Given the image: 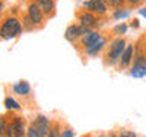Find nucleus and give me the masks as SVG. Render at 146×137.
<instances>
[{
  "mask_svg": "<svg viewBox=\"0 0 146 137\" xmlns=\"http://www.w3.org/2000/svg\"><path fill=\"white\" fill-rule=\"evenodd\" d=\"M21 34V25L17 17H6L0 27V35L3 40H12Z\"/></svg>",
  "mask_w": 146,
  "mask_h": 137,
  "instance_id": "f257e3e1",
  "label": "nucleus"
},
{
  "mask_svg": "<svg viewBox=\"0 0 146 137\" xmlns=\"http://www.w3.org/2000/svg\"><path fill=\"white\" fill-rule=\"evenodd\" d=\"M125 47H126V41L123 40L122 37L116 38L111 44L108 46V52H107V55H105L107 63H110V64L119 63V59H120V57H122V53H123V50H125Z\"/></svg>",
  "mask_w": 146,
  "mask_h": 137,
  "instance_id": "f03ea898",
  "label": "nucleus"
},
{
  "mask_svg": "<svg viewBox=\"0 0 146 137\" xmlns=\"http://www.w3.org/2000/svg\"><path fill=\"white\" fill-rule=\"evenodd\" d=\"M131 76H134V78L146 76V55L145 53L134 55V64L131 67Z\"/></svg>",
  "mask_w": 146,
  "mask_h": 137,
  "instance_id": "7ed1b4c3",
  "label": "nucleus"
},
{
  "mask_svg": "<svg viewBox=\"0 0 146 137\" xmlns=\"http://www.w3.org/2000/svg\"><path fill=\"white\" fill-rule=\"evenodd\" d=\"M25 134H27L26 126H25V120L20 116L12 117V120L9 122V126H8V136L9 137H21Z\"/></svg>",
  "mask_w": 146,
  "mask_h": 137,
  "instance_id": "20e7f679",
  "label": "nucleus"
},
{
  "mask_svg": "<svg viewBox=\"0 0 146 137\" xmlns=\"http://www.w3.org/2000/svg\"><path fill=\"white\" fill-rule=\"evenodd\" d=\"M84 9H88L98 15H105L108 12V3L107 0H88L84 3Z\"/></svg>",
  "mask_w": 146,
  "mask_h": 137,
  "instance_id": "39448f33",
  "label": "nucleus"
},
{
  "mask_svg": "<svg viewBox=\"0 0 146 137\" xmlns=\"http://www.w3.org/2000/svg\"><path fill=\"white\" fill-rule=\"evenodd\" d=\"M44 15H46V14L43 12V9L38 6V3H36V2H32L29 6H27V17L31 18L32 23H34L35 26L43 25Z\"/></svg>",
  "mask_w": 146,
  "mask_h": 137,
  "instance_id": "423d86ee",
  "label": "nucleus"
},
{
  "mask_svg": "<svg viewBox=\"0 0 146 137\" xmlns=\"http://www.w3.org/2000/svg\"><path fill=\"white\" fill-rule=\"evenodd\" d=\"M87 31H88V29H87L85 26H82L81 23H79V26H78V25H70L66 29V40L70 41V43H75V41L79 40Z\"/></svg>",
  "mask_w": 146,
  "mask_h": 137,
  "instance_id": "0eeeda50",
  "label": "nucleus"
},
{
  "mask_svg": "<svg viewBox=\"0 0 146 137\" xmlns=\"http://www.w3.org/2000/svg\"><path fill=\"white\" fill-rule=\"evenodd\" d=\"M32 125H34L36 130L40 131L41 136H49L50 134V120L46 116H36L34 119V122H32Z\"/></svg>",
  "mask_w": 146,
  "mask_h": 137,
  "instance_id": "6e6552de",
  "label": "nucleus"
},
{
  "mask_svg": "<svg viewBox=\"0 0 146 137\" xmlns=\"http://www.w3.org/2000/svg\"><path fill=\"white\" fill-rule=\"evenodd\" d=\"M134 59V44H126L125 50H123L120 59H119V67L126 68L131 64V61Z\"/></svg>",
  "mask_w": 146,
  "mask_h": 137,
  "instance_id": "1a4fd4ad",
  "label": "nucleus"
},
{
  "mask_svg": "<svg viewBox=\"0 0 146 137\" xmlns=\"http://www.w3.org/2000/svg\"><path fill=\"white\" fill-rule=\"evenodd\" d=\"M78 20L82 26H85L87 29H91L93 26L98 25V20H96L94 14L91 11H84V12H79L78 14Z\"/></svg>",
  "mask_w": 146,
  "mask_h": 137,
  "instance_id": "9d476101",
  "label": "nucleus"
},
{
  "mask_svg": "<svg viewBox=\"0 0 146 137\" xmlns=\"http://www.w3.org/2000/svg\"><path fill=\"white\" fill-rule=\"evenodd\" d=\"M102 38V34H99V32H94V31H87L84 35L81 37V46H84V47H88L90 44L96 43L98 40Z\"/></svg>",
  "mask_w": 146,
  "mask_h": 137,
  "instance_id": "9b49d317",
  "label": "nucleus"
},
{
  "mask_svg": "<svg viewBox=\"0 0 146 137\" xmlns=\"http://www.w3.org/2000/svg\"><path fill=\"white\" fill-rule=\"evenodd\" d=\"M105 44H107V40H105L104 37H102V38L98 40L96 43L90 44L88 47H85V53H87V55H98L100 50L105 47Z\"/></svg>",
  "mask_w": 146,
  "mask_h": 137,
  "instance_id": "f8f14e48",
  "label": "nucleus"
},
{
  "mask_svg": "<svg viewBox=\"0 0 146 137\" xmlns=\"http://www.w3.org/2000/svg\"><path fill=\"white\" fill-rule=\"evenodd\" d=\"M12 88L17 94H20V96H27L31 93V87L26 81H20V82H17V84H14Z\"/></svg>",
  "mask_w": 146,
  "mask_h": 137,
  "instance_id": "ddd939ff",
  "label": "nucleus"
},
{
  "mask_svg": "<svg viewBox=\"0 0 146 137\" xmlns=\"http://www.w3.org/2000/svg\"><path fill=\"white\" fill-rule=\"evenodd\" d=\"M38 3V6L43 9V12L46 15L53 12V8H55V0H35Z\"/></svg>",
  "mask_w": 146,
  "mask_h": 137,
  "instance_id": "4468645a",
  "label": "nucleus"
},
{
  "mask_svg": "<svg viewBox=\"0 0 146 137\" xmlns=\"http://www.w3.org/2000/svg\"><path fill=\"white\" fill-rule=\"evenodd\" d=\"M5 107H6L9 111H20V110H21L20 104H18L15 99H12L11 96H8V98L5 99Z\"/></svg>",
  "mask_w": 146,
  "mask_h": 137,
  "instance_id": "2eb2a0df",
  "label": "nucleus"
},
{
  "mask_svg": "<svg viewBox=\"0 0 146 137\" xmlns=\"http://www.w3.org/2000/svg\"><path fill=\"white\" fill-rule=\"evenodd\" d=\"M126 31H128V25H125V23H120V25L114 26L113 34L116 35V37H122L123 34H126Z\"/></svg>",
  "mask_w": 146,
  "mask_h": 137,
  "instance_id": "dca6fc26",
  "label": "nucleus"
},
{
  "mask_svg": "<svg viewBox=\"0 0 146 137\" xmlns=\"http://www.w3.org/2000/svg\"><path fill=\"white\" fill-rule=\"evenodd\" d=\"M128 14H129V11H128V9H125V8H119V9H114L113 18H116V20H120V18L128 17Z\"/></svg>",
  "mask_w": 146,
  "mask_h": 137,
  "instance_id": "f3484780",
  "label": "nucleus"
},
{
  "mask_svg": "<svg viewBox=\"0 0 146 137\" xmlns=\"http://www.w3.org/2000/svg\"><path fill=\"white\" fill-rule=\"evenodd\" d=\"M8 126L9 123H6V117L2 116L0 117V136H8Z\"/></svg>",
  "mask_w": 146,
  "mask_h": 137,
  "instance_id": "a211bd4d",
  "label": "nucleus"
},
{
  "mask_svg": "<svg viewBox=\"0 0 146 137\" xmlns=\"http://www.w3.org/2000/svg\"><path fill=\"white\" fill-rule=\"evenodd\" d=\"M108 6L113 8V9H119V8H123L125 6V0H107Z\"/></svg>",
  "mask_w": 146,
  "mask_h": 137,
  "instance_id": "6ab92c4d",
  "label": "nucleus"
},
{
  "mask_svg": "<svg viewBox=\"0 0 146 137\" xmlns=\"http://www.w3.org/2000/svg\"><path fill=\"white\" fill-rule=\"evenodd\" d=\"M50 137H59V136H62V131L59 130V125L58 123H55V125L50 128Z\"/></svg>",
  "mask_w": 146,
  "mask_h": 137,
  "instance_id": "aec40b11",
  "label": "nucleus"
},
{
  "mask_svg": "<svg viewBox=\"0 0 146 137\" xmlns=\"http://www.w3.org/2000/svg\"><path fill=\"white\" fill-rule=\"evenodd\" d=\"M26 136H29V137H41L40 131L36 130L34 125H31V126H29V130H27V134H26Z\"/></svg>",
  "mask_w": 146,
  "mask_h": 137,
  "instance_id": "412c9836",
  "label": "nucleus"
},
{
  "mask_svg": "<svg viewBox=\"0 0 146 137\" xmlns=\"http://www.w3.org/2000/svg\"><path fill=\"white\" fill-rule=\"evenodd\" d=\"M119 136H122V137H135L137 134L135 132H132V131H120V134Z\"/></svg>",
  "mask_w": 146,
  "mask_h": 137,
  "instance_id": "4be33fe9",
  "label": "nucleus"
},
{
  "mask_svg": "<svg viewBox=\"0 0 146 137\" xmlns=\"http://www.w3.org/2000/svg\"><path fill=\"white\" fill-rule=\"evenodd\" d=\"M62 136L64 137H72V136H75V132L72 130H66V131H62Z\"/></svg>",
  "mask_w": 146,
  "mask_h": 137,
  "instance_id": "5701e85b",
  "label": "nucleus"
},
{
  "mask_svg": "<svg viewBox=\"0 0 146 137\" xmlns=\"http://www.w3.org/2000/svg\"><path fill=\"white\" fill-rule=\"evenodd\" d=\"M131 27H139V20H137V18H134V20L131 21Z\"/></svg>",
  "mask_w": 146,
  "mask_h": 137,
  "instance_id": "b1692460",
  "label": "nucleus"
},
{
  "mask_svg": "<svg viewBox=\"0 0 146 137\" xmlns=\"http://www.w3.org/2000/svg\"><path fill=\"white\" fill-rule=\"evenodd\" d=\"M126 3H129V5H139L140 3V0H125Z\"/></svg>",
  "mask_w": 146,
  "mask_h": 137,
  "instance_id": "393cba45",
  "label": "nucleus"
},
{
  "mask_svg": "<svg viewBox=\"0 0 146 137\" xmlns=\"http://www.w3.org/2000/svg\"><path fill=\"white\" fill-rule=\"evenodd\" d=\"M140 14H141V15H145V17H146V8H143V9H140Z\"/></svg>",
  "mask_w": 146,
  "mask_h": 137,
  "instance_id": "a878e982",
  "label": "nucleus"
},
{
  "mask_svg": "<svg viewBox=\"0 0 146 137\" xmlns=\"http://www.w3.org/2000/svg\"><path fill=\"white\" fill-rule=\"evenodd\" d=\"M145 2H146V0H145Z\"/></svg>",
  "mask_w": 146,
  "mask_h": 137,
  "instance_id": "bb28decb",
  "label": "nucleus"
}]
</instances>
